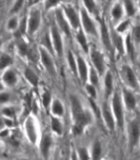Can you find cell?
I'll return each instance as SVG.
<instances>
[{"instance_id":"1","label":"cell","mask_w":140,"mask_h":160,"mask_svg":"<svg viewBox=\"0 0 140 160\" xmlns=\"http://www.w3.org/2000/svg\"><path fill=\"white\" fill-rule=\"evenodd\" d=\"M69 103L73 120V132L75 135H81L86 126L93 122V113L83 107L81 101L76 95H70Z\"/></svg>"},{"instance_id":"2","label":"cell","mask_w":140,"mask_h":160,"mask_svg":"<svg viewBox=\"0 0 140 160\" xmlns=\"http://www.w3.org/2000/svg\"><path fill=\"white\" fill-rule=\"evenodd\" d=\"M43 8L41 3H34L26 14V35L33 37L37 35L43 23Z\"/></svg>"},{"instance_id":"3","label":"cell","mask_w":140,"mask_h":160,"mask_svg":"<svg viewBox=\"0 0 140 160\" xmlns=\"http://www.w3.org/2000/svg\"><path fill=\"white\" fill-rule=\"evenodd\" d=\"M79 15H80V29L85 33L88 38H98L99 26L98 21L92 17L79 3Z\"/></svg>"},{"instance_id":"4","label":"cell","mask_w":140,"mask_h":160,"mask_svg":"<svg viewBox=\"0 0 140 160\" xmlns=\"http://www.w3.org/2000/svg\"><path fill=\"white\" fill-rule=\"evenodd\" d=\"M22 129L27 141L31 145L37 146L40 136H41V132H40L37 119L35 118L33 114H29L28 116L25 117L22 124Z\"/></svg>"},{"instance_id":"5","label":"cell","mask_w":140,"mask_h":160,"mask_svg":"<svg viewBox=\"0 0 140 160\" xmlns=\"http://www.w3.org/2000/svg\"><path fill=\"white\" fill-rule=\"evenodd\" d=\"M60 7L66 18L68 24L71 27L73 32H76L80 29V15H79V6H76L71 2H61Z\"/></svg>"},{"instance_id":"6","label":"cell","mask_w":140,"mask_h":160,"mask_svg":"<svg viewBox=\"0 0 140 160\" xmlns=\"http://www.w3.org/2000/svg\"><path fill=\"white\" fill-rule=\"evenodd\" d=\"M87 56L89 57V64L93 69H95L98 72V74L101 77L105 72L107 71V65H106V59L103 51H101L97 47H91L90 46L89 53Z\"/></svg>"},{"instance_id":"7","label":"cell","mask_w":140,"mask_h":160,"mask_svg":"<svg viewBox=\"0 0 140 160\" xmlns=\"http://www.w3.org/2000/svg\"><path fill=\"white\" fill-rule=\"evenodd\" d=\"M50 39H51L52 49L54 57L63 58L65 56V48H64V36L59 31L54 22H52L48 27Z\"/></svg>"},{"instance_id":"8","label":"cell","mask_w":140,"mask_h":160,"mask_svg":"<svg viewBox=\"0 0 140 160\" xmlns=\"http://www.w3.org/2000/svg\"><path fill=\"white\" fill-rule=\"evenodd\" d=\"M110 108L113 113V116L116 122V126L119 128L124 127L125 118H124V106L121 100V95L117 91H114L111 95V101H110Z\"/></svg>"},{"instance_id":"9","label":"cell","mask_w":140,"mask_h":160,"mask_svg":"<svg viewBox=\"0 0 140 160\" xmlns=\"http://www.w3.org/2000/svg\"><path fill=\"white\" fill-rule=\"evenodd\" d=\"M37 52H38L39 61L41 63L42 68L49 75L55 76V75H56V72H57V68H56V64H55V61H54V55L41 46H38Z\"/></svg>"},{"instance_id":"10","label":"cell","mask_w":140,"mask_h":160,"mask_svg":"<svg viewBox=\"0 0 140 160\" xmlns=\"http://www.w3.org/2000/svg\"><path fill=\"white\" fill-rule=\"evenodd\" d=\"M53 15H54L53 22L55 23V25H56V27L58 28L59 31L62 33L63 36L67 37V38L72 37L73 31H72L71 27H70V25L68 24L66 18H65V16H64L61 7L58 6L56 9L53 10Z\"/></svg>"},{"instance_id":"11","label":"cell","mask_w":140,"mask_h":160,"mask_svg":"<svg viewBox=\"0 0 140 160\" xmlns=\"http://www.w3.org/2000/svg\"><path fill=\"white\" fill-rule=\"evenodd\" d=\"M98 26H99L98 38L100 40V43H101L105 51L108 53H112L114 50L112 47L111 38H110V29L107 26L106 21L103 18L98 19Z\"/></svg>"},{"instance_id":"12","label":"cell","mask_w":140,"mask_h":160,"mask_svg":"<svg viewBox=\"0 0 140 160\" xmlns=\"http://www.w3.org/2000/svg\"><path fill=\"white\" fill-rule=\"evenodd\" d=\"M75 56H76V66H77V75H76V77L83 84H86L87 80H88L90 64L86 60V58H85L84 54L75 53Z\"/></svg>"},{"instance_id":"13","label":"cell","mask_w":140,"mask_h":160,"mask_svg":"<svg viewBox=\"0 0 140 160\" xmlns=\"http://www.w3.org/2000/svg\"><path fill=\"white\" fill-rule=\"evenodd\" d=\"M120 72H121L122 78L124 80L125 84L127 85V88L129 87V89L132 90H136L139 88V81L137 76L135 75L134 70L132 69V67L128 64H124L121 66V69H120Z\"/></svg>"},{"instance_id":"14","label":"cell","mask_w":140,"mask_h":160,"mask_svg":"<svg viewBox=\"0 0 140 160\" xmlns=\"http://www.w3.org/2000/svg\"><path fill=\"white\" fill-rule=\"evenodd\" d=\"M0 81L2 82L6 89L16 87L19 83V75L17 70H15L13 67H10L2 73H0Z\"/></svg>"},{"instance_id":"15","label":"cell","mask_w":140,"mask_h":160,"mask_svg":"<svg viewBox=\"0 0 140 160\" xmlns=\"http://www.w3.org/2000/svg\"><path fill=\"white\" fill-rule=\"evenodd\" d=\"M100 114H101V116H102L103 122L105 123V126H106L107 129L110 130V131H113L115 129V126H116V122H115L113 113H112L110 105L108 104L107 101L102 103V106L100 108Z\"/></svg>"},{"instance_id":"16","label":"cell","mask_w":140,"mask_h":160,"mask_svg":"<svg viewBox=\"0 0 140 160\" xmlns=\"http://www.w3.org/2000/svg\"><path fill=\"white\" fill-rule=\"evenodd\" d=\"M39 152L43 159L47 160L52 147V137L49 133H42L37 144Z\"/></svg>"},{"instance_id":"17","label":"cell","mask_w":140,"mask_h":160,"mask_svg":"<svg viewBox=\"0 0 140 160\" xmlns=\"http://www.w3.org/2000/svg\"><path fill=\"white\" fill-rule=\"evenodd\" d=\"M121 100L123 106L127 110L132 111L136 108V98L134 96V93L131 91V89L127 87H123L121 90Z\"/></svg>"},{"instance_id":"18","label":"cell","mask_w":140,"mask_h":160,"mask_svg":"<svg viewBox=\"0 0 140 160\" xmlns=\"http://www.w3.org/2000/svg\"><path fill=\"white\" fill-rule=\"evenodd\" d=\"M22 75L31 87H37L39 84V75L30 65H25L22 68Z\"/></svg>"},{"instance_id":"19","label":"cell","mask_w":140,"mask_h":160,"mask_svg":"<svg viewBox=\"0 0 140 160\" xmlns=\"http://www.w3.org/2000/svg\"><path fill=\"white\" fill-rule=\"evenodd\" d=\"M128 135L129 143L132 147H134L135 145H137L140 140V123L136 119L130 122L128 128Z\"/></svg>"},{"instance_id":"20","label":"cell","mask_w":140,"mask_h":160,"mask_svg":"<svg viewBox=\"0 0 140 160\" xmlns=\"http://www.w3.org/2000/svg\"><path fill=\"white\" fill-rule=\"evenodd\" d=\"M110 18H111V21L116 25L120 21H122L125 14H124V10L122 3L120 1H116L112 4L111 8H110Z\"/></svg>"},{"instance_id":"21","label":"cell","mask_w":140,"mask_h":160,"mask_svg":"<svg viewBox=\"0 0 140 160\" xmlns=\"http://www.w3.org/2000/svg\"><path fill=\"white\" fill-rule=\"evenodd\" d=\"M74 38H75V41H76L79 48L81 49V53L84 55H88L90 45H89V41H88V37L85 35V33L81 29H79L76 32H74Z\"/></svg>"},{"instance_id":"22","label":"cell","mask_w":140,"mask_h":160,"mask_svg":"<svg viewBox=\"0 0 140 160\" xmlns=\"http://www.w3.org/2000/svg\"><path fill=\"white\" fill-rule=\"evenodd\" d=\"M110 38H111V43L113 50H115L119 54H125L124 51V37L122 35L118 34L117 32L114 31V29H110Z\"/></svg>"},{"instance_id":"23","label":"cell","mask_w":140,"mask_h":160,"mask_svg":"<svg viewBox=\"0 0 140 160\" xmlns=\"http://www.w3.org/2000/svg\"><path fill=\"white\" fill-rule=\"evenodd\" d=\"M103 88L106 98H109L114 92V78L111 71L107 70L103 75Z\"/></svg>"},{"instance_id":"24","label":"cell","mask_w":140,"mask_h":160,"mask_svg":"<svg viewBox=\"0 0 140 160\" xmlns=\"http://www.w3.org/2000/svg\"><path fill=\"white\" fill-rule=\"evenodd\" d=\"M49 111L51 116L57 117V118H62L65 113V107L63 102L59 98H53L51 104H50Z\"/></svg>"},{"instance_id":"25","label":"cell","mask_w":140,"mask_h":160,"mask_svg":"<svg viewBox=\"0 0 140 160\" xmlns=\"http://www.w3.org/2000/svg\"><path fill=\"white\" fill-rule=\"evenodd\" d=\"M80 5L86 10V11L91 15L92 17H94L95 19L99 17L100 14V7L98 2L95 1H90V0H86V1H82L80 2Z\"/></svg>"},{"instance_id":"26","label":"cell","mask_w":140,"mask_h":160,"mask_svg":"<svg viewBox=\"0 0 140 160\" xmlns=\"http://www.w3.org/2000/svg\"><path fill=\"white\" fill-rule=\"evenodd\" d=\"M20 21H21V18L19 17V15L9 16L5 22V30L8 33H16L20 27Z\"/></svg>"},{"instance_id":"27","label":"cell","mask_w":140,"mask_h":160,"mask_svg":"<svg viewBox=\"0 0 140 160\" xmlns=\"http://www.w3.org/2000/svg\"><path fill=\"white\" fill-rule=\"evenodd\" d=\"M50 128L55 135L62 136L64 133V125L61 121V118L50 116Z\"/></svg>"},{"instance_id":"28","label":"cell","mask_w":140,"mask_h":160,"mask_svg":"<svg viewBox=\"0 0 140 160\" xmlns=\"http://www.w3.org/2000/svg\"><path fill=\"white\" fill-rule=\"evenodd\" d=\"M13 57L8 52H0V73H2L6 69L12 67Z\"/></svg>"},{"instance_id":"29","label":"cell","mask_w":140,"mask_h":160,"mask_svg":"<svg viewBox=\"0 0 140 160\" xmlns=\"http://www.w3.org/2000/svg\"><path fill=\"white\" fill-rule=\"evenodd\" d=\"M90 158L91 160L102 159V145L98 139H95L92 142L91 148H90Z\"/></svg>"},{"instance_id":"30","label":"cell","mask_w":140,"mask_h":160,"mask_svg":"<svg viewBox=\"0 0 140 160\" xmlns=\"http://www.w3.org/2000/svg\"><path fill=\"white\" fill-rule=\"evenodd\" d=\"M124 51H125V54H126L127 56H129L130 59L134 60L136 49H135L131 37H130V33H126L124 36Z\"/></svg>"},{"instance_id":"31","label":"cell","mask_w":140,"mask_h":160,"mask_svg":"<svg viewBox=\"0 0 140 160\" xmlns=\"http://www.w3.org/2000/svg\"><path fill=\"white\" fill-rule=\"evenodd\" d=\"M15 49H16L17 54L21 57L28 56L30 52V46L23 38H20L17 40L16 44H15Z\"/></svg>"},{"instance_id":"32","label":"cell","mask_w":140,"mask_h":160,"mask_svg":"<svg viewBox=\"0 0 140 160\" xmlns=\"http://www.w3.org/2000/svg\"><path fill=\"white\" fill-rule=\"evenodd\" d=\"M65 57H66L67 66L70 70V72L73 73L75 76H76L77 66H76V56H75V53L72 51V50H68V51L65 53Z\"/></svg>"},{"instance_id":"33","label":"cell","mask_w":140,"mask_h":160,"mask_svg":"<svg viewBox=\"0 0 140 160\" xmlns=\"http://www.w3.org/2000/svg\"><path fill=\"white\" fill-rule=\"evenodd\" d=\"M123 10H124V14L126 15L127 17L131 18L133 17L137 12V6H136V2L133 1H129V0H125V1H121Z\"/></svg>"},{"instance_id":"34","label":"cell","mask_w":140,"mask_h":160,"mask_svg":"<svg viewBox=\"0 0 140 160\" xmlns=\"http://www.w3.org/2000/svg\"><path fill=\"white\" fill-rule=\"evenodd\" d=\"M100 82H101V76L98 74V72L96 71V70L93 69L91 66H90L87 83H90L91 85H93V86L98 88L100 86Z\"/></svg>"},{"instance_id":"35","label":"cell","mask_w":140,"mask_h":160,"mask_svg":"<svg viewBox=\"0 0 140 160\" xmlns=\"http://www.w3.org/2000/svg\"><path fill=\"white\" fill-rule=\"evenodd\" d=\"M39 46H41L45 48L50 53L53 54V49H52V44H51V39H50V34H49V30H46L42 35L41 38H40V44ZM54 55V54H53Z\"/></svg>"},{"instance_id":"36","label":"cell","mask_w":140,"mask_h":160,"mask_svg":"<svg viewBox=\"0 0 140 160\" xmlns=\"http://www.w3.org/2000/svg\"><path fill=\"white\" fill-rule=\"evenodd\" d=\"M130 27V20L128 19H123L122 21H120L119 23H117L116 25L114 26V31L117 32L118 34L122 35L123 34H126L128 33V29Z\"/></svg>"},{"instance_id":"37","label":"cell","mask_w":140,"mask_h":160,"mask_svg":"<svg viewBox=\"0 0 140 160\" xmlns=\"http://www.w3.org/2000/svg\"><path fill=\"white\" fill-rule=\"evenodd\" d=\"M25 6V1L24 0H19V1H14L11 6L9 8V14L10 16L13 15H19V13L22 11V9Z\"/></svg>"},{"instance_id":"38","label":"cell","mask_w":140,"mask_h":160,"mask_svg":"<svg viewBox=\"0 0 140 160\" xmlns=\"http://www.w3.org/2000/svg\"><path fill=\"white\" fill-rule=\"evenodd\" d=\"M130 37L133 42V45L135 49L140 47V25H136L134 26L130 32Z\"/></svg>"},{"instance_id":"39","label":"cell","mask_w":140,"mask_h":160,"mask_svg":"<svg viewBox=\"0 0 140 160\" xmlns=\"http://www.w3.org/2000/svg\"><path fill=\"white\" fill-rule=\"evenodd\" d=\"M76 156L79 160H91L90 158V150L85 146H79L75 150Z\"/></svg>"},{"instance_id":"40","label":"cell","mask_w":140,"mask_h":160,"mask_svg":"<svg viewBox=\"0 0 140 160\" xmlns=\"http://www.w3.org/2000/svg\"><path fill=\"white\" fill-rule=\"evenodd\" d=\"M52 100H53L52 95L48 90H45V91H43L41 93V103H42V106L45 110H49L50 104H51Z\"/></svg>"},{"instance_id":"41","label":"cell","mask_w":140,"mask_h":160,"mask_svg":"<svg viewBox=\"0 0 140 160\" xmlns=\"http://www.w3.org/2000/svg\"><path fill=\"white\" fill-rule=\"evenodd\" d=\"M84 89H85V92L89 96V100H96L97 98V88L91 85L90 83H86L84 84Z\"/></svg>"},{"instance_id":"42","label":"cell","mask_w":140,"mask_h":160,"mask_svg":"<svg viewBox=\"0 0 140 160\" xmlns=\"http://www.w3.org/2000/svg\"><path fill=\"white\" fill-rule=\"evenodd\" d=\"M12 100V95L10 92H8L6 89L3 90V91L0 92V104L5 106V105H8Z\"/></svg>"},{"instance_id":"43","label":"cell","mask_w":140,"mask_h":160,"mask_svg":"<svg viewBox=\"0 0 140 160\" xmlns=\"http://www.w3.org/2000/svg\"><path fill=\"white\" fill-rule=\"evenodd\" d=\"M2 116L3 118L6 119H12L15 116V110L12 106H9V105H5L2 107Z\"/></svg>"},{"instance_id":"44","label":"cell","mask_w":140,"mask_h":160,"mask_svg":"<svg viewBox=\"0 0 140 160\" xmlns=\"http://www.w3.org/2000/svg\"><path fill=\"white\" fill-rule=\"evenodd\" d=\"M60 3L61 2H58V1H45L41 5H42L43 10H48V11L52 10L53 11V10H55L58 6H60Z\"/></svg>"},{"instance_id":"45","label":"cell","mask_w":140,"mask_h":160,"mask_svg":"<svg viewBox=\"0 0 140 160\" xmlns=\"http://www.w3.org/2000/svg\"><path fill=\"white\" fill-rule=\"evenodd\" d=\"M7 126H6V122H5V118L3 117H0V131H2V130L6 129Z\"/></svg>"},{"instance_id":"46","label":"cell","mask_w":140,"mask_h":160,"mask_svg":"<svg viewBox=\"0 0 140 160\" xmlns=\"http://www.w3.org/2000/svg\"><path fill=\"white\" fill-rule=\"evenodd\" d=\"M70 160H79L78 159V157L76 156V153H75V151H73L72 153H71V155H70V158H69Z\"/></svg>"},{"instance_id":"47","label":"cell","mask_w":140,"mask_h":160,"mask_svg":"<svg viewBox=\"0 0 140 160\" xmlns=\"http://www.w3.org/2000/svg\"><path fill=\"white\" fill-rule=\"evenodd\" d=\"M14 160H30V158H28V157H26V156H20V157L15 158Z\"/></svg>"},{"instance_id":"48","label":"cell","mask_w":140,"mask_h":160,"mask_svg":"<svg viewBox=\"0 0 140 160\" xmlns=\"http://www.w3.org/2000/svg\"><path fill=\"white\" fill-rule=\"evenodd\" d=\"M5 89H6V88L4 87V85L2 84V82L0 81V92H1V91H3V90H5Z\"/></svg>"},{"instance_id":"49","label":"cell","mask_w":140,"mask_h":160,"mask_svg":"<svg viewBox=\"0 0 140 160\" xmlns=\"http://www.w3.org/2000/svg\"><path fill=\"white\" fill-rule=\"evenodd\" d=\"M2 151H3V144L1 141H0V154L2 153Z\"/></svg>"},{"instance_id":"50","label":"cell","mask_w":140,"mask_h":160,"mask_svg":"<svg viewBox=\"0 0 140 160\" xmlns=\"http://www.w3.org/2000/svg\"><path fill=\"white\" fill-rule=\"evenodd\" d=\"M136 6H137V10L140 12V1L136 2Z\"/></svg>"},{"instance_id":"51","label":"cell","mask_w":140,"mask_h":160,"mask_svg":"<svg viewBox=\"0 0 140 160\" xmlns=\"http://www.w3.org/2000/svg\"><path fill=\"white\" fill-rule=\"evenodd\" d=\"M2 45H3V40H2V38L0 37V48L2 47Z\"/></svg>"},{"instance_id":"52","label":"cell","mask_w":140,"mask_h":160,"mask_svg":"<svg viewBox=\"0 0 140 160\" xmlns=\"http://www.w3.org/2000/svg\"><path fill=\"white\" fill-rule=\"evenodd\" d=\"M138 81H139V87H140V78L138 79Z\"/></svg>"},{"instance_id":"53","label":"cell","mask_w":140,"mask_h":160,"mask_svg":"<svg viewBox=\"0 0 140 160\" xmlns=\"http://www.w3.org/2000/svg\"><path fill=\"white\" fill-rule=\"evenodd\" d=\"M66 160H70V159H66Z\"/></svg>"}]
</instances>
